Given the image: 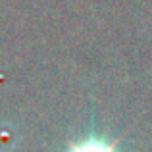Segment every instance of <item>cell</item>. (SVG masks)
Masks as SVG:
<instances>
[{"label": "cell", "mask_w": 152, "mask_h": 152, "mask_svg": "<svg viewBox=\"0 0 152 152\" xmlns=\"http://www.w3.org/2000/svg\"><path fill=\"white\" fill-rule=\"evenodd\" d=\"M64 152H125L118 139H112L98 131H89L67 142Z\"/></svg>", "instance_id": "6da1fadb"}]
</instances>
